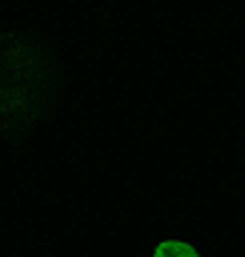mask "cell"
Returning <instances> with one entry per match:
<instances>
[{
	"label": "cell",
	"mask_w": 245,
	"mask_h": 257,
	"mask_svg": "<svg viewBox=\"0 0 245 257\" xmlns=\"http://www.w3.org/2000/svg\"><path fill=\"white\" fill-rule=\"evenodd\" d=\"M151 257H200V251L185 240H163L154 246Z\"/></svg>",
	"instance_id": "1"
}]
</instances>
